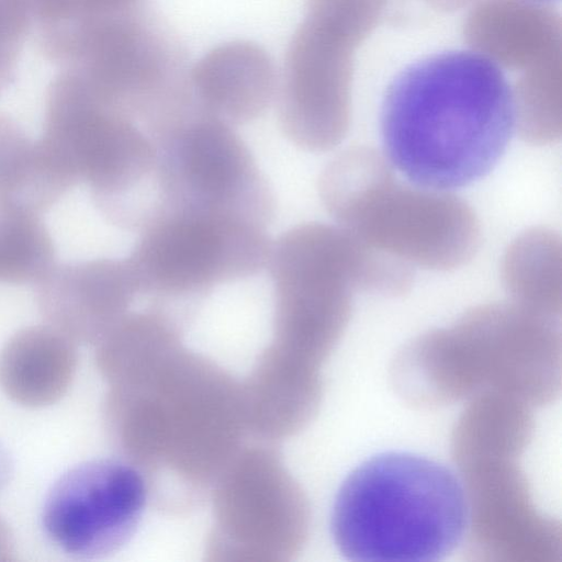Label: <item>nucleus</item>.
Returning a JSON list of instances; mask_svg holds the SVG:
<instances>
[{"label": "nucleus", "instance_id": "obj_18", "mask_svg": "<svg viewBox=\"0 0 562 562\" xmlns=\"http://www.w3.org/2000/svg\"><path fill=\"white\" fill-rule=\"evenodd\" d=\"M522 2L533 4V5H548L558 2L559 0H520Z\"/></svg>", "mask_w": 562, "mask_h": 562}, {"label": "nucleus", "instance_id": "obj_7", "mask_svg": "<svg viewBox=\"0 0 562 562\" xmlns=\"http://www.w3.org/2000/svg\"><path fill=\"white\" fill-rule=\"evenodd\" d=\"M146 484L131 464L99 459L63 474L48 492L43 527L64 552L98 559L123 547L145 509Z\"/></svg>", "mask_w": 562, "mask_h": 562}, {"label": "nucleus", "instance_id": "obj_3", "mask_svg": "<svg viewBox=\"0 0 562 562\" xmlns=\"http://www.w3.org/2000/svg\"><path fill=\"white\" fill-rule=\"evenodd\" d=\"M40 50L104 105L154 135L194 103L177 35L140 3L71 26L36 31Z\"/></svg>", "mask_w": 562, "mask_h": 562}, {"label": "nucleus", "instance_id": "obj_15", "mask_svg": "<svg viewBox=\"0 0 562 562\" xmlns=\"http://www.w3.org/2000/svg\"><path fill=\"white\" fill-rule=\"evenodd\" d=\"M35 31L71 26L95 18L124 11L140 0H29Z\"/></svg>", "mask_w": 562, "mask_h": 562}, {"label": "nucleus", "instance_id": "obj_12", "mask_svg": "<svg viewBox=\"0 0 562 562\" xmlns=\"http://www.w3.org/2000/svg\"><path fill=\"white\" fill-rule=\"evenodd\" d=\"M74 186L40 140H31L13 119L0 114V196L41 212Z\"/></svg>", "mask_w": 562, "mask_h": 562}, {"label": "nucleus", "instance_id": "obj_9", "mask_svg": "<svg viewBox=\"0 0 562 562\" xmlns=\"http://www.w3.org/2000/svg\"><path fill=\"white\" fill-rule=\"evenodd\" d=\"M138 294L125 259H93L55 265L37 283V307L47 322L75 344L99 341Z\"/></svg>", "mask_w": 562, "mask_h": 562}, {"label": "nucleus", "instance_id": "obj_4", "mask_svg": "<svg viewBox=\"0 0 562 562\" xmlns=\"http://www.w3.org/2000/svg\"><path fill=\"white\" fill-rule=\"evenodd\" d=\"M40 142L75 183L88 184L103 215L132 211L153 192L157 150L151 137L69 71L60 70L47 88Z\"/></svg>", "mask_w": 562, "mask_h": 562}, {"label": "nucleus", "instance_id": "obj_5", "mask_svg": "<svg viewBox=\"0 0 562 562\" xmlns=\"http://www.w3.org/2000/svg\"><path fill=\"white\" fill-rule=\"evenodd\" d=\"M153 140L157 217L226 218L267 229L276 212L272 189L232 125L198 105Z\"/></svg>", "mask_w": 562, "mask_h": 562}, {"label": "nucleus", "instance_id": "obj_2", "mask_svg": "<svg viewBox=\"0 0 562 562\" xmlns=\"http://www.w3.org/2000/svg\"><path fill=\"white\" fill-rule=\"evenodd\" d=\"M468 525L459 476L407 451L381 452L355 468L330 515L334 542L350 561H439L462 542Z\"/></svg>", "mask_w": 562, "mask_h": 562}, {"label": "nucleus", "instance_id": "obj_10", "mask_svg": "<svg viewBox=\"0 0 562 562\" xmlns=\"http://www.w3.org/2000/svg\"><path fill=\"white\" fill-rule=\"evenodd\" d=\"M189 79L198 105L232 126L263 114L279 80L269 54L247 41L214 47L190 68Z\"/></svg>", "mask_w": 562, "mask_h": 562}, {"label": "nucleus", "instance_id": "obj_16", "mask_svg": "<svg viewBox=\"0 0 562 562\" xmlns=\"http://www.w3.org/2000/svg\"><path fill=\"white\" fill-rule=\"evenodd\" d=\"M14 554V541L7 522L0 518V562L12 561Z\"/></svg>", "mask_w": 562, "mask_h": 562}, {"label": "nucleus", "instance_id": "obj_6", "mask_svg": "<svg viewBox=\"0 0 562 562\" xmlns=\"http://www.w3.org/2000/svg\"><path fill=\"white\" fill-rule=\"evenodd\" d=\"M125 258L138 294L156 300L202 299L268 265L267 229L244 222L161 215L139 232Z\"/></svg>", "mask_w": 562, "mask_h": 562}, {"label": "nucleus", "instance_id": "obj_13", "mask_svg": "<svg viewBox=\"0 0 562 562\" xmlns=\"http://www.w3.org/2000/svg\"><path fill=\"white\" fill-rule=\"evenodd\" d=\"M40 212L0 196V282L38 283L55 266V247Z\"/></svg>", "mask_w": 562, "mask_h": 562}, {"label": "nucleus", "instance_id": "obj_8", "mask_svg": "<svg viewBox=\"0 0 562 562\" xmlns=\"http://www.w3.org/2000/svg\"><path fill=\"white\" fill-rule=\"evenodd\" d=\"M334 0H311L291 40L274 98L278 124L295 146L324 151L345 133L335 74Z\"/></svg>", "mask_w": 562, "mask_h": 562}, {"label": "nucleus", "instance_id": "obj_14", "mask_svg": "<svg viewBox=\"0 0 562 562\" xmlns=\"http://www.w3.org/2000/svg\"><path fill=\"white\" fill-rule=\"evenodd\" d=\"M33 29L35 21L29 0H0V95L14 78Z\"/></svg>", "mask_w": 562, "mask_h": 562}, {"label": "nucleus", "instance_id": "obj_17", "mask_svg": "<svg viewBox=\"0 0 562 562\" xmlns=\"http://www.w3.org/2000/svg\"><path fill=\"white\" fill-rule=\"evenodd\" d=\"M12 473V463L5 449L0 443V492L8 484Z\"/></svg>", "mask_w": 562, "mask_h": 562}, {"label": "nucleus", "instance_id": "obj_11", "mask_svg": "<svg viewBox=\"0 0 562 562\" xmlns=\"http://www.w3.org/2000/svg\"><path fill=\"white\" fill-rule=\"evenodd\" d=\"M77 360L75 342L54 327H25L0 351V386L22 406L52 405L71 385Z\"/></svg>", "mask_w": 562, "mask_h": 562}, {"label": "nucleus", "instance_id": "obj_1", "mask_svg": "<svg viewBox=\"0 0 562 562\" xmlns=\"http://www.w3.org/2000/svg\"><path fill=\"white\" fill-rule=\"evenodd\" d=\"M518 110L499 65L473 49L417 59L390 81L380 133L390 164L423 190L472 184L497 165Z\"/></svg>", "mask_w": 562, "mask_h": 562}]
</instances>
